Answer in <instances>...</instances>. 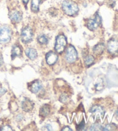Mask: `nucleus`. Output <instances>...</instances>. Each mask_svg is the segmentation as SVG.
<instances>
[{"mask_svg": "<svg viewBox=\"0 0 118 131\" xmlns=\"http://www.w3.org/2000/svg\"><path fill=\"white\" fill-rule=\"evenodd\" d=\"M22 1H23V3H24L25 4H27V3H28L29 0H22Z\"/></svg>", "mask_w": 118, "mask_h": 131, "instance_id": "nucleus-30", "label": "nucleus"}, {"mask_svg": "<svg viewBox=\"0 0 118 131\" xmlns=\"http://www.w3.org/2000/svg\"><path fill=\"white\" fill-rule=\"evenodd\" d=\"M50 112V109L49 105H44L40 108V116L43 117H46L47 115H49Z\"/></svg>", "mask_w": 118, "mask_h": 131, "instance_id": "nucleus-16", "label": "nucleus"}, {"mask_svg": "<svg viewBox=\"0 0 118 131\" xmlns=\"http://www.w3.org/2000/svg\"><path fill=\"white\" fill-rule=\"evenodd\" d=\"M3 64H4V60H3V56H2L1 54L0 53V67H1Z\"/></svg>", "mask_w": 118, "mask_h": 131, "instance_id": "nucleus-28", "label": "nucleus"}, {"mask_svg": "<svg viewBox=\"0 0 118 131\" xmlns=\"http://www.w3.org/2000/svg\"><path fill=\"white\" fill-rule=\"evenodd\" d=\"M101 23V17L99 14L95 15L93 19H90L87 23V27L90 30H95L100 25Z\"/></svg>", "mask_w": 118, "mask_h": 131, "instance_id": "nucleus-6", "label": "nucleus"}, {"mask_svg": "<svg viewBox=\"0 0 118 131\" xmlns=\"http://www.w3.org/2000/svg\"><path fill=\"white\" fill-rule=\"evenodd\" d=\"M85 128V123L84 121H82V123L81 122V123L79 124V125L77 126V129L78 130H82L84 129V128Z\"/></svg>", "mask_w": 118, "mask_h": 131, "instance_id": "nucleus-23", "label": "nucleus"}, {"mask_svg": "<svg viewBox=\"0 0 118 131\" xmlns=\"http://www.w3.org/2000/svg\"><path fill=\"white\" fill-rule=\"evenodd\" d=\"M41 83L39 81H36V82H34L31 84L30 90L31 92H32L33 93H37L41 89Z\"/></svg>", "mask_w": 118, "mask_h": 131, "instance_id": "nucleus-14", "label": "nucleus"}, {"mask_svg": "<svg viewBox=\"0 0 118 131\" xmlns=\"http://www.w3.org/2000/svg\"><path fill=\"white\" fill-rule=\"evenodd\" d=\"M12 37L10 29L6 26L0 27V43H6L10 41Z\"/></svg>", "mask_w": 118, "mask_h": 131, "instance_id": "nucleus-4", "label": "nucleus"}, {"mask_svg": "<svg viewBox=\"0 0 118 131\" xmlns=\"http://www.w3.org/2000/svg\"><path fill=\"white\" fill-rule=\"evenodd\" d=\"M62 130H64V131H72V129H70L69 126H65V127H64L62 129Z\"/></svg>", "mask_w": 118, "mask_h": 131, "instance_id": "nucleus-29", "label": "nucleus"}, {"mask_svg": "<svg viewBox=\"0 0 118 131\" xmlns=\"http://www.w3.org/2000/svg\"><path fill=\"white\" fill-rule=\"evenodd\" d=\"M116 114H117V116H118V110H117V112H116Z\"/></svg>", "mask_w": 118, "mask_h": 131, "instance_id": "nucleus-31", "label": "nucleus"}, {"mask_svg": "<svg viewBox=\"0 0 118 131\" xmlns=\"http://www.w3.org/2000/svg\"><path fill=\"white\" fill-rule=\"evenodd\" d=\"M38 41L39 43H40V44L42 45H44V44H47L48 43V38H47L46 35H39L38 37Z\"/></svg>", "mask_w": 118, "mask_h": 131, "instance_id": "nucleus-19", "label": "nucleus"}, {"mask_svg": "<svg viewBox=\"0 0 118 131\" xmlns=\"http://www.w3.org/2000/svg\"><path fill=\"white\" fill-rule=\"evenodd\" d=\"M33 103L31 100L28 99H25L22 102L21 107L24 111L26 112H29L33 109Z\"/></svg>", "mask_w": 118, "mask_h": 131, "instance_id": "nucleus-9", "label": "nucleus"}, {"mask_svg": "<svg viewBox=\"0 0 118 131\" xmlns=\"http://www.w3.org/2000/svg\"><path fill=\"white\" fill-rule=\"evenodd\" d=\"M104 49H105V45L103 43H100L96 45L93 47V53L97 55H100L103 53Z\"/></svg>", "mask_w": 118, "mask_h": 131, "instance_id": "nucleus-13", "label": "nucleus"}, {"mask_svg": "<svg viewBox=\"0 0 118 131\" xmlns=\"http://www.w3.org/2000/svg\"><path fill=\"white\" fill-rule=\"evenodd\" d=\"M26 54L29 59L31 60H35L37 57V51L36 50L32 48H27L26 51Z\"/></svg>", "mask_w": 118, "mask_h": 131, "instance_id": "nucleus-12", "label": "nucleus"}, {"mask_svg": "<svg viewBox=\"0 0 118 131\" xmlns=\"http://www.w3.org/2000/svg\"><path fill=\"white\" fill-rule=\"evenodd\" d=\"M43 130H52V126L50 125V124H46L45 125L42 129Z\"/></svg>", "mask_w": 118, "mask_h": 131, "instance_id": "nucleus-25", "label": "nucleus"}, {"mask_svg": "<svg viewBox=\"0 0 118 131\" xmlns=\"http://www.w3.org/2000/svg\"><path fill=\"white\" fill-rule=\"evenodd\" d=\"M107 50L112 54H116L118 53V40L111 39L108 42Z\"/></svg>", "mask_w": 118, "mask_h": 131, "instance_id": "nucleus-7", "label": "nucleus"}, {"mask_svg": "<svg viewBox=\"0 0 118 131\" xmlns=\"http://www.w3.org/2000/svg\"><path fill=\"white\" fill-rule=\"evenodd\" d=\"M67 45V39L65 35H60L56 38L55 50L59 54L62 53Z\"/></svg>", "mask_w": 118, "mask_h": 131, "instance_id": "nucleus-2", "label": "nucleus"}, {"mask_svg": "<svg viewBox=\"0 0 118 131\" xmlns=\"http://www.w3.org/2000/svg\"><path fill=\"white\" fill-rule=\"evenodd\" d=\"M41 0H32L31 1V9L34 12H37L39 10Z\"/></svg>", "mask_w": 118, "mask_h": 131, "instance_id": "nucleus-17", "label": "nucleus"}, {"mask_svg": "<svg viewBox=\"0 0 118 131\" xmlns=\"http://www.w3.org/2000/svg\"><path fill=\"white\" fill-rule=\"evenodd\" d=\"M46 60L47 64L53 65L55 64L58 60V56L53 51H50L47 53L46 56Z\"/></svg>", "mask_w": 118, "mask_h": 131, "instance_id": "nucleus-8", "label": "nucleus"}, {"mask_svg": "<svg viewBox=\"0 0 118 131\" xmlns=\"http://www.w3.org/2000/svg\"><path fill=\"white\" fill-rule=\"evenodd\" d=\"M90 112L92 113L93 114H99L100 115H101L102 117H104V114H105V111H104L103 108L99 105L93 106L90 108Z\"/></svg>", "mask_w": 118, "mask_h": 131, "instance_id": "nucleus-11", "label": "nucleus"}, {"mask_svg": "<svg viewBox=\"0 0 118 131\" xmlns=\"http://www.w3.org/2000/svg\"><path fill=\"white\" fill-rule=\"evenodd\" d=\"M33 38V32L29 27H26L22 29L21 33V40L25 43L31 42Z\"/></svg>", "mask_w": 118, "mask_h": 131, "instance_id": "nucleus-5", "label": "nucleus"}, {"mask_svg": "<svg viewBox=\"0 0 118 131\" xmlns=\"http://www.w3.org/2000/svg\"><path fill=\"white\" fill-rule=\"evenodd\" d=\"M65 58L66 61L70 64H72V63L76 62L77 58H78V55H77L76 50L73 46L69 45L67 47L66 52Z\"/></svg>", "mask_w": 118, "mask_h": 131, "instance_id": "nucleus-3", "label": "nucleus"}, {"mask_svg": "<svg viewBox=\"0 0 118 131\" xmlns=\"http://www.w3.org/2000/svg\"><path fill=\"white\" fill-rule=\"evenodd\" d=\"M62 8L65 14L71 16L76 15L79 10L78 5L72 0H66L63 1Z\"/></svg>", "mask_w": 118, "mask_h": 131, "instance_id": "nucleus-1", "label": "nucleus"}, {"mask_svg": "<svg viewBox=\"0 0 118 131\" xmlns=\"http://www.w3.org/2000/svg\"><path fill=\"white\" fill-rule=\"evenodd\" d=\"M95 89L97 91H100L103 89V84L102 82H98L95 84Z\"/></svg>", "mask_w": 118, "mask_h": 131, "instance_id": "nucleus-22", "label": "nucleus"}, {"mask_svg": "<svg viewBox=\"0 0 118 131\" xmlns=\"http://www.w3.org/2000/svg\"><path fill=\"white\" fill-rule=\"evenodd\" d=\"M9 18L12 21L19 23L22 19V15L21 13L18 10H13L9 13Z\"/></svg>", "mask_w": 118, "mask_h": 131, "instance_id": "nucleus-10", "label": "nucleus"}, {"mask_svg": "<svg viewBox=\"0 0 118 131\" xmlns=\"http://www.w3.org/2000/svg\"><path fill=\"white\" fill-rule=\"evenodd\" d=\"M116 129V125L114 124H110L107 125L103 128V130H113Z\"/></svg>", "mask_w": 118, "mask_h": 131, "instance_id": "nucleus-21", "label": "nucleus"}, {"mask_svg": "<svg viewBox=\"0 0 118 131\" xmlns=\"http://www.w3.org/2000/svg\"><path fill=\"white\" fill-rule=\"evenodd\" d=\"M0 130H13L12 128L9 125H5L4 126L0 129Z\"/></svg>", "mask_w": 118, "mask_h": 131, "instance_id": "nucleus-26", "label": "nucleus"}, {"mask_svg": "<svg viewBox=\"0 0 118 131\" xmlns=\"http://www.w3.org/2000/svg\"><path fill=\"white\" fill-rule=\"evenodd\" d=\"M67 96L66 95H62L60 97V101L62 102L63 103H65L66 102H67Z\"/></svg>", "mask_w": 118, "mask_h": 131, "instance_id": "nucleus-24", "label": "nucleus"}, {"mask_svg": "<svg viewBox=\"0 0 118 131\" xmlns=\"http://www.w3.org/2000/svg\"><path fill=\"white\" fill-rule=\"evenodd\" d=\"M95 62V58L92 55H89L87 56V57L85 58L84 62L86 67H89L90 65L93 64Z\"/></svg>", "mask_w": 118, "mask_h": 131, "instance_id": "nucleus-18", "label": "nucleus"}, {"mask_svg": "<svg viewBox=\"0 0 118 131\" xmlns=\"http://www.w3.org/2000/svg\"><path fill=\"white\" fill-rule=\"evenodd\" d=\"M22 51L21 48L17 45H15L13 47L12 50V58H14L16 57H19L21 55Z\"/></svg>", "mask_w": 118, "mask_h": 131, "instance_id": "nucleus-15", "label": "nucleus"}, {"mask_svg": "<svg viewBox=\"0 0 118 131\" xmlns=\"http://www.w3.org/2000/svg\"><path fill=\"white\" fill-rule=\"evenodd\" d=\"M6 92V90L4 88H0V97L3 96Z\"/></svg>", "mask_w": 118, "mask_h": 131, "instance_id": "nucleus-27", "label": "nucleus"}, {"mask_svg": "<svg viewBox=\"0 0 118 131\" xmlns=\"http://www.w3.org/2000/svg\"><path fill=\"white\" fill-rule=\"evenodd\" d=\"M90 130H103V127L99 124H94L90 126Z\"/></svg>", "mask_w": 118, "mask_h": 131, "instance_id": "nucleus-20", "label": "nucleus"}]
</instances>
